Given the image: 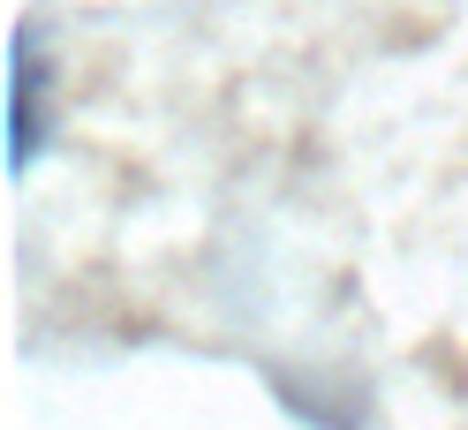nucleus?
<instances>
[{
  "label": "nucleus",
  "instance_id": "f257e3e1",
  "mask_svg": "<svg viewBox=\"0 0 468 430\" xmlns=\"http://www.w3.org/2000/svg\"><path fill=\"white\" fill-rule=\"evenodd\" d=\"M46 129H53V113H46V53H38L31 31H16L8 38V166L16 174L38 166Z\"/></svg>",
  "mask_w": 468,
  "mask_h": 430
}]
</instances>
